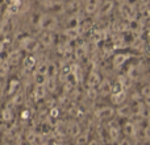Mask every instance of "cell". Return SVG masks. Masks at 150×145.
Instances as JSON below:
<instances>
[{
  "instance_id": "cell-1",
  "label": "cell",
  "mask_w": 150,
  "mask_h": 145,
  "mask_svg": "<svg viewBox=\"0 0 150 145\" xmlns=\"http://www.w3.org/2000/svg\"><path fill=\"white\" fill-rule=\"evenodd\" d=\"M37 25L42 32H54L59 26V21L52 13H42L37 21Z\"/></svg>"
},
{
  "instance_id": "cell-2",
  "label": "cell",
  "mask_w": 150,
  "mask_h": 145,
  "mask_svg": "<svg viewBox=\"0 0 150 145\" xmlns=\"http://www.w3.org/2000/svg\"><path fill=\"white\" fill-rule=\"evenodd\" d=\"M119 11L120 13H121V16L125 18V20L128 21H133L137 18L138 16V9L136 8L134 4H132L129 1H125V3H121V4H119Z\"/></svg>"
},
{
  "instance_id": "cell-3",
  "label": "cell",
  "mask_w": 150,
  "mask_h": 145,
  "mask_svg": "<svg viewBox=\"0 0 150 145\" xmlns=\"http://www.w3.org/2000/svg\"><path fill=\"white\" fill-rule=\"evenodd\" d=\"M101 3H103L101 0H86L84 1V12L87 13L88 16L98 15Z\"/></svg>"
},
{
  "instance_id": "cell-4",
  "label": "cell",
  "mask_w": 150,
  "mask_h": 145,
  "mask_svg": "<svg viewBox=\"0 0 150 145\" xmlns=\"http://www.w3.org/2000/svg\"><path fill=\"white\" fill-rule=\"evenodd\" d=\"M119 1V4H121V3H125V1H129V0H117Z\"/></svg>"
}]
</instances>
